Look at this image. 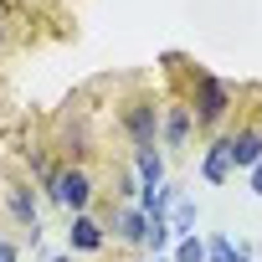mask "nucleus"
Segmentation results:
<instances>
[{
    "instance_id": "obj_13",
    "label": "nucleus",
    "mask_w": 262,
    "mask_h": 262,
    "mask_svg": "<svg viewBox=\"0 0 262 262\" xmlns=\"http://www.w3.org/2000/svg\"><path fill=\"white\" fill-rule=\"evenodd\" d=\"M113 201H118V206H134V201H139V180H134V170H128V165L113 170Z\"/></svg>"
},
{
    "instance_id": "obj_4",
    "label": "nucleus",
    "mask_w": 262,
    "mask_h": 262,
    "mask_svg": "<svg viewBox=\"0 0 262 262\" xmlns=\"http://www.w3.org/2000/svg\"><path fill=\"white\" fill-rule=\"evenodd\" d=\"M93 201H98L93 170L88 165H57V180L47 190V206H57L62 216H82V211H93Z\"/></svg>"
},
{
    "instance_id": "obj_22",
    "label": "nucleus",
    "mask_w": 262,
    "mask_h": 262,
    "mask_svg": "<svg viewBox=\"0 0 262 262\" xmlns=\"http://www.w3.org/2000/svg\"><path fill=\"white\" fill-rule=\"evenodd\" d=\"M0 242H6V231H0Z\"/></svg>"
},
{
    "instance_id": "obj_12",
    "label": "nucleus",
    "mask_w": 262,
    "mask_h": 262,
    "mask_svg": "<svg viewBox=\"0 0 262 262\" xmlns=\"http://www.w3.org/2000/svg\"><path fill=\"white\" fill-rule=\"evenodd\" d=\"M195 221H201V206L180 190V201L170 206V236H190V231H195Z\"/></svg>"
},
{
    "instance_id": "obj_8",
    "label": "nucleus",
    "mask_w": 262,
    "mask_h": 262,
    "mask_svg": "<svg viewBox=\"0 0 262 262\" xmlns=\"http://www.w3.org/2000/svg\"><path fill=\"white\" fill-rule=\"evenodd\" d=\"M226 144H231V170H252L262 160V118H236L226 128Z\"/></svg>"
},
{
    "instance_id": "obj_19",
    "label": "nucleus",
    "mask_w": 262,
    "mask_h": 262,
    "mask_svg": "<svg viewBox=\"0 0 262 262\" xmlns=\"http://www.w3.org/2000/svg\"><path fill=\"white\" fill-rule=\"evenodd\" d=\"M52 262H77V257L72 252H52Z\"/></svg>"
},
{
    "instance_id": "obj_2",
    "label": "nucleus",
    "mask_w": 262,
    "mask_h": 262,
    "mask_svg": "<svg viewBox=\"0 0 262 262\" xmlns=\"http://www.w3.org/2000/svg\"><path fill=\"white\" fill-rule=\"evenodd\" d=\"M160 108L165 103L149 88H128L118 98V128L134 149H160Z\"/></svg>"
},
{
    "instance_id": "obj_16",
    "label": "nucleus",
    "mask_w": 262,
    "mask_h": 262,
    "mask_svg": "<svg viewBox=\"0 0 262 262\" xmlns=\"http://www.w3.org/2000/svg\"><path fill=\"white\" fill-rule=\"evenodd\" d=\"M0 262H21V247L6 236V242H0Z\"/></svg>"
},
{
    "instance_id": "obj_14",
    "label": "nucleus",
    "mask_w": 262,
    "mask_h": 262,
    "mask_svg": "<svg viewBox=\"0 0 262 262\" xmlns=\"http://www.w3.org/2000/svg\"><path fill=\"white\" fill-rule=\"evenodd\" d=\"M170 262H206V242L190 231V236H175V247H170Z\"/></svg>"
},
{
    "instance_id": "obj_10",
    "label": "nucleus",
    "mask_w": 262,
    "mask_h": 262,
    "mask_svg": "<svg viewBox=\"0 0 262 262\" xmlns=\"http://www.w3.org/2000/svg\"><path fill=\"white\" fill-rule=\"evenodd\" d=\"M236 170H231V144H226V134H216V139H206V149H201V180L206 185H226Z\"/></svg>"
},
{
    "instance_id": "obj_18",
    "label": "nucleus",
    "mask_w": 262,
    "mask_h": 262,
    "mask_svg": "<svg viewBox=\"0 0 262 262\" xmlns=\"http://www.w3.org/2000/svg\"><path fill=\"white\" fill-rule=\"evenodd\" d=\"M236 262H252V247H242V242H236Z\"/></svg>"
},
{
    "instance_id": "obj_11",
    "label": "nucleus",
    "mask_w": 262,
    "mask_h": 262,
    "mask_svg": "<svg viewBox=\"0 0 262 262\" xmlns=\"http://www.w3.org/2000/svg\"><path fill=\"white\" fill-rule=\"evenodd\" d=\"M134 180H139V190H160L165 185V149H134Z\"/></svg>"
},
{
    "instance_id": "obj_7",
    "label": "nucleus",
    "mask_w": 262,
    "mask_h": 262,
    "mask_svg": "<svg viewBox=\"0 0 262 262\" xmlns=\"http://www.w3.org/2000/svg\"><path fill=\"white\" fill-rule=\"evenodd\" d=\"M103 231H108V242H118V247H128V252H144L149 216H144L139 206H108V216H103Z\"/></svg>"
},
{
    "instance_id": "obj_3",
    "label": "nucleus",
    "mask_w": 262,
    "mask_h": 262,
    "mask_svg": "<svg viewBox=\"0 0 262 262\" xmlns=\"http://www.w3.org/2000/svg\"><path fill=\"white\" fill-rule=\"evenodd\" d=\"M52 149H57V160H62V165H88V160H93L98 139H93V118H88V108H72V103H67V108L57 113Z\"/></svg>"
},
{
    "instance_id": "obj_21",
    "label": "nucleus",
    "mask_w": 262,
    "mask_h": 262,
    "mask_svg": "<svg viewBox=\"0 0 262 262\" xmlns=\"http://www.w3.org/2000/svg\"><path fill=\"white\" fill-rule=\"evenodd\" d=\"M134 262H149V257H144V252H139V257H134Z\"/></svg>"
},
{
    "instance_id": "obj_20",
    "label": "nucleus",
    "mask_w": 262,
    "mask_h": 262,
    "mask_svg": "<svg viewBox=\"0 0 262 262\" xmlns=\"http://www.w3.org/2000/svg\"><path fill=\"white\" fill-rule=\"evenodd\" d=\"M0 52H6V26H0Z\"/></svg>"
},
{
    "instance_id": "obj_17",
    "label": "nucleus",
    "mask_w": 262,
    "mask_h": 262,
    "mask_svg": "<svg viewBox=\"0 0 262 262\" xmlns=\"http://www.w3.org/2000/svg\"><path fill=\"white\" fill-rule=\"evenodd\" d=\"M247 175H252V195H262V160H257V165H252Z\"/></svg>"
},
{
    "instance_id": "obj_6",
    "label": "nucleus",
    "mask_w": 262,
    "mask_h": 262,
    "mask_svg": "<svg viewBox=\"0 0 262 262\" xmlns=\"http://www.w3.org/2000/svg\"><path fill=\"white\" fill-rule=\"evenodd\" d=\"M6 211H11V221L26 231V242L41 247V201H36L31 180H11V185H6Z\"/></svg>"
},
{
    "instance_id": "obj_15",
    "label": "nucleus",
    "mask_w": 262,
    "mask_h": 262,
    "mask_svg": "<svg viewBox=\"0 0 262 262\" xmlns=\"http://www.w3.org/2000/svg\"><path fill=\"white\" fill-rule=\"evenodd\" d=\"M206 262H236V242L231 236H211L206 242Z\"/></svg>"
},
{
    "instance_id": "obj_1",
    "label": "nucleus",
    "mask_w": 262,
    "mask_h": 262,
    "mask_svg": "<svg viewBox=\"0 0 262 262\" xmlns=\"http://www.w3.org/2000/svg\"><path fill=\"white\" fill-rule=\"evenodd\" d=\"M185 103H190V118H195V134L216 139V134H226L231 118H236L242 88H231V82H226V77H216V72H190Z\"/></svg>"
},
{
    "instance_id": "obj_9",
    "label": "nucleus",
    "mask_w": 262,
    "mask_h": 262,
    "mask_svg": "<svg viewBox=\"0 0 262 262\" xmlns=\"http://www.w3.org/2000/svg\"><path fill=\"white\" fill-rule=\"evenodd\" d=\"M108 247V231H103V216L82 211V216H67V252L72 257H98Z\"/></svg>"
},
{
    "instance_id": "obj_5",
    "label": "nucleus",
    "mask_w": 262,
    "mask_h": 262,
    "mask_svg": "<svg viewBox=\"0 0 262 262\" xmlns=\"http://www.w3.org/2000/svg\"><path fill=\"white\" fill-rule=\"evenodd\" d=\"M195 139V118H190V103L185 98H170L160 108V149L165 155H185Z\"/></svg>"
}]
</instances>
